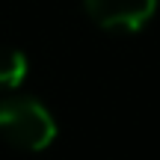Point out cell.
I'll use <instances>...</instances> for the list:
<instances>
[{
    "label": "cell",
    "mask_w": 160,
    "mask_h": 160,
    "mask_svg": "<svg viewBox=\"0 0 160 160\" xmlns=\"http://www.w3.org/2000/svg\"><path fill=\"white\" fill-rule=\"evenodd\" d=\"M160 0H83V9L98 27L113 33H137L154 18Z\"/></svg>",
    "instance_id": "7a4b0ae2"
},
{
    "label": "cell",
    "mask_w": 160,
    "mask_h": 160,
    "mask_svg": "<svg viewBox=\"0 0 160 160\" xmlns=\"http://www.w3.org/2000/svg\"><path fill=\"white\" fill-rule=\"evenodd\" d=\"M27 57L15 48H0V92H15L27 80Z\"/></svg>",
    "instance_id": "3957f363"
},
{
    "label": "cell",
    "mask_w": 160,
    "mask_h": 160,
    "mask_svg": "<svg viewBox=\"0 0 160 160\" xmlns=\"http://www.w3.org/2000/svg\"><path fill=\"white\" fill-rule=\"evenodd\" d=\"M0 139L21 151H45L57 139V119L39 98L9 92L0 98Z\"/></svg>",
    "instance_id": "6da1fadb"
}]
</instances>
